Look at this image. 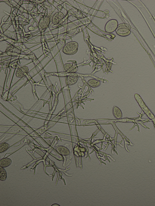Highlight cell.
I'll return each instance as SVG.
<instances>
[{"instance_id": "1", "label": "cell", "mask_w": 155, "mask_h": 206, "mask_svg": "<svg viewBox=\"0 0 155 206\" xmlns=\"http://www.w3.org/2000/svg\"><path fill=\"white\" fill-rule=\"evenodd\" d=\"M134 98L142 110L144 112L147 117L151 119L155 128V116L146 105L140 96L136 93L134 95Z\"/></svg>"}, {"instance_id": "2", "label": "cell", "mask_w": 155, "mask_h": 206, "mask_svg": "<svg viewBox=\"0 0 155 206\" xmlns=\"http://www.w3.org/2000/svg\"><path fill=\"white\" fill-rule=\"evenodd\" d=\"M131 27L127 23H120L118 26L115 31L116 34L122 37H126L129 35L131 33Z\"/></svg>"}, {"instance_id": "3", "label": "cell", "mask_w": 155, "mask_h": 206, "mask_svg": "<svg viewBox=\"0 0 155 206\" xmlns=\"http://www.w3.org/2000/svg\"><path fill=\"white\" fill-rule=\"evenodd\" d=\"M78 47V44L77 42L71 41L67 43L64 47L62 51L67 55H74L77 52Z\"/></svg>"}, {"instance_id": "4", "label": "cell", "mask_w": 155, "mask_h": 206, "mask_svg": "<svg viewBox=\"0 0 155 206\" xmlns=\"http://www.w3.org/2000/svg\"><path fill=\"white\" fill-rule=\"evenodd\" d=\"M118 25V22L116 20H110L106 23L105 26V30L108 33H113L115 31Z\"/></svg>"}, {"instance_id": "5", "label": "cell", "mask_w": 155, "mask_h": 206, "mask_svg": "<svg viewBox=\"0 0 155 206\" xmlns=\"http://www.w3.org/2000/svg\"><path fill=\"white\" fill-rule=\"evenodd\" d=\"M5 52L9 56H15L20 54L21 50L18 47L11 46L7 48Z\"/></svg>"}, {"instance_id": "6", "label": "cell", "mask_w": 155, "mask_h": 206, "mask_svg": "<svg viewBox=\"0 0 155 206\" xmlns=\"http://www.w3.org/2000/svg\"><path fill=\"white\" fill-rule=\"evenodd\" d=\"M78 79V76L76 73H70L66 77L67 83L68 85H73L77 82Z\"/></svg>"}, {"instance_id": "7", "label": "cell", "mask_w": 155, "mask_h": 206, "mask_svg": "<svg viewBox=\"0 0 155 206\" xmlns=\"http://www.w3.org/2000/svg\"><path fill=\"white\" fill-rule=\"evenodd\" d=\"M65 71L68 73H76L78 70L77 64L74 63H68L64 65Z\"/></svg>"}, {"instance_id": "8", "label": "cell", "mask_w": 155, "mask_h": 206, "mask_svg": "<svg viewBox=\"0 0 155 206\" xmlns=\"http://www.w3.org/2000/svg\"><path fill=\"white\" fill-rule=\"evenodd\" d=\"M28 69L26 66H23L18 69L16 72V76L18 77H22L28 72Z\"/></svg>"}, {"instance_id": "9", "label": "cell", "mask_w": 155, "mask_h": 206, "mask_svg": "<svg viewBox=\"0 0 155 206\" xmlns=\"http://www.w3.org/2000/svg\"><path fill=\"white\" fill-rule=\"evenodd\" d=\"M64 15L61 12H57L54 15L52 18V22L53 24L54 25L58 24L64 18Z\"/></svg>"}, {"instance_id": "10", "label": "cell", "mask_w": 155, "mask_h": 206, "mask_svg": "<svg viewBox=\"0 0 155 206\" xmlns=\"http://www.w3.org/2000/svg\"><path fill=\"white\" fill-rule=\"evenodd\" d=\"M113 113L114 117L117 119L121 118L122 113L121 110L117 107L114 106L112 110Z\"/></svg>"}, {"instance_id": "11", "label": "cell", "mask_w": 155, "mask_h": 206, "mask_svg": "<svg viewBox=\"0 0 155 206\" xmlns=\"http://www.w3.org/2000/svg\"><path fill=\"white\" fill-rule=\"evenodd\" d=\"M56 149L59 153L63 155H68L70 153L68 149L63 146H59L57 147Z\"/></svg>"}, {"instance_id": "12", "label": "cell", "mask_w": 155, "mask_h": 206, "mask_svg": "<svg viewBox=\"0 0 155 206\" xmlns=\"http://www.w3.org/2000/svg\"><path fill=\"white\" fill-rule=\"evenodd\" d=\"M88 85L92 88H95L99 86L101 83L100 81L95 79H91L87 82Z\"/></svg>"}, {"instance_id": "13", "label": "cell", "mask_w": 155, "mask_h": 206, "mask_svg": "<svg viewBox=\"0 0 155 206\" xmlns=\"http://www.w3.org/2000/svg\"><path fill=\"white\" fill-rule=\"evenodd\" d=\"M11 159L8 158H4L0 161V166L4 168L9 166L12 163Z\"/></svg>"}, {"instance_id": "14", "label": "cell", "mask_w": 155, "mask_h": 206, "mask_svg": "<svg viewBox=\"0 0 155 206\" xmlns=\"http://www.w3.org/2000/svg\"><path fill=\"white\" fill-rule=\"evenodd\" d=\"M49 18L46 17V18H42L40 21L39 26L41 28H46L49 25V20L46 21Z\"/></svg>"}, {"instance_id": "15", "label": "cell", "mask_w": 155, "mask_h": 206, "mask_svg": "<svg viewBox=\"0 0 155 206\" xmlns=\"http://www.w3.org/2000/svg\"><path fill=\"white\" fill-rule=\"evenodd\" d=\"M7 177L6 172L4 167L0 166V180L2 181H5Z\"/></svg>"}, {"instance_id": "16", "label": "cell", "mask_w": 155, "mask_h": 206, "mask_svg": "<svg viewBox=\"0 0 155 206\" xmlns=\"http://www.w3.org/2000/svg\"><path fill=\"white\" fill-rule=\"evenodd\" d=\"M9 145L6 143H2L0 144V153H2L6 150L9 147Z\"/></svg>"}, {"instance_id": "17", "label": "cell", "mask_w": 155, "mask_h": 206, "mask_svg": "<svg viewBox=\"0 0 155 206\" xmlns=\"http://www.w3.org/2000/svg\"><path fill=\"white\" fill-rule=\"evenodd\" d=\"M51 206H60V205H59L58 204L55 203V204H52V205H51Z\"/></svg>"}]
</instances>
